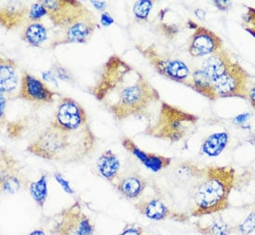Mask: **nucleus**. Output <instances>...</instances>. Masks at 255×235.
<instances>
[{
    "mask_svg": "<svg viewBox=\"0 0 255 235\" xmlns=\"http://www.w3.org/2000/svg\"><path fill=\"white\" fill-rule=\"evenodd\" d=\"M91 93L117 120L144 114L151 103L160 101L152 85L117 55L106 61Z\"/></svg>",
    "mask_w": 255,
    "mask_h": 235,
    "instance_id": "obj_1",
    "label": "nucleus"
},
{
    "mask_svg": "<svg viewBox=\"0 0 255 235\" xmlns=\"http://www.w3.org/2000/svg\"><path fill=\"white\" fill-rule=\"evenodd\" d=\"M94 140L89 126L74 132L49 126L27 147L26 151L51 161H76L92 149Z\"/></svg>",
    "mask_w": 255,
    "mask_h": 235,
    "instance_id": "obj_2",
    "label": "nucleus"
},
{
    "mask_svg": "<svg viewBox=\"0 0 255 235\" xmlns=\"http://www.w3.org/2000/svg\"><path fill=\"white\" fill-rule=\"evenodd\" d=\"M235 170L231 167L205 168L202 181L193 194L191 215H212L228 209L229 195L234 187Z\"/></svg>",
    "mask_w": 255,
    "mask_h": 235,
    "instance_id": "obj_3",
    "label": "nucleus"
},
{
    "mask_svg": "<svg viewBox=\"0 0 255 235\" xmlns=\"http://www.w3.org/2000/svg\"><path fill=\"white\" fill-rule=\"evenodd\" d=\"M197 120L193 114L162 102L157 120L147 127L145 133L158 139L177 141L188 133Z\"/></svg>",
    "mask_w": 255,
    "mask_h": 235,
    "instance_id": "obj_4",
    "label": "nucleus"
},
{
    "mask_svg": "<svg viewBox=\"0 0 255 235\" xmlns=\"http://www.w3.org/2000/svg\"><path fill=\"white\" fill-rule=\"evenodd\" d=\"M47 10V16L55 26L66 28L93 16L87 7L76 0L41 1Z\"/></svg>",
    "mask_w": 255,
    "mask_h": 235,
    "instance_id": "obj_5",
    "label": "nucleus"
},
{
    "mask_svg": "<svg viewBox=\"0 0 255 235\" xmlns=\"http://www.w3.org/2000/svg\"><path fill=\"white\" fill-rule=\"evenodd\" d=\"M218 98L248 99L250 74L240 63L234 61L227 72L214 81Z\"/></svg>",
    "mask_w": 255,
    "mask_h": 235,
    "instance_id": "obj_6",
    "label": "nucleus"
},
{
    "mask_svg": "<svg viewBox=\"0 0 255 235\" xmlns=\"http://www.w3.org/2000/svg\"><path fill=\"white\" fill-rule=\"evenodd\" d=\"M50 126L64 131L74 132L88 126V117L77 101L64 97L57 106Z\"/></svg>",
    "mask_w": 255,
    "mask_h": 235,
    "instance_id": "obj_7",
    "label": "nucleus"
},
{
    "mask_svg": "<svg viewBox=\"0 0 255 235\" xmlns=\"http://www.w3.org/2000/svg\"><path fill=\"white\" fill-rule=\"evenodd\" d=\"M136 47L139 52L148 59L158 74L165 76L168 79L180 82L188 86V78L190 72L188 65L184 61L161 56L151 46L143 47L137 45Z\"/></svg>",
    "mask_w": 255,
    "mask_h": 235,
    "instance_id": "obj_8",
    "label": "nucleus"
},
{
    "mask_svg": "<svg viewBox=\"0 0 255 235\" xmlns=\"http://www.w3.org/2000/svg\"><path fill=\"white\" fill-rule=\"evenodd\" d=\"M222 49L223 41L217 34L205 27L197 26L188 46V52L192 57H205Z\"/></svg>",
    "mask_w": 255,
    "mask_h": 235,
    "instance_id": "obj_9",
    "label": "nucleus"
},
{
    "mask_svg": "<svg viewBox=\"0 0 255 235\" xmlns=\"http://www.w3.org/2000/svg\"><path fill=\"white\" fill-rule=\"evenodd\" d=\"M57 93L52 91L40 79L23 72L20 79L19 98L25 101L51 103Z\"/></svg>",
    "mask_w": 255,
    "mask_h": 235,
    "instance_id": "obj_10",
    "label": "nucleus"
},
{
    "mask_svg": "<svg viewBox=\"0 0 255 235\" xmlns=\"http://www.w3.org/2000/svg\"><path fill=\"white\" fill-rule=\"evenodd\" d=\"M97 26L98 23L94 16L79 21L77 23H74L73 25L68 27L62 38L53 41V43L51 44V47H58L64 44L85 43L94 32Z\"/></svg>",
    "mask_w": 255,
    "mask_h": 235,
    "instance_id": "obj_11",
    "label": "nucleus"
},
{
    "mask_svg": "<svg viewBox=\"0 0 255 235\" xmlns=\"http://www.w3.org/2000/svg\"><path fill=\"white\" fill-rule=\"evenodd\" d=\"M122 144L126 150H128V152H130L135 158H137L146 168L153 172H158L163 168H167L172 161L171 158H168L165 156L149 154L142 151L141 149L138 148V146L134 141L129 138H124L122 140Z\"/></svg>",
    "mask_w": 255,
    "mask_h": 235,
    "instance_id": "obj_12",
    "label": "nucleus"
},
{
    "mask_svg": "<svg viewBox=\"0 0 255 235\" xmlns=\"http://www.w3.org/2000/svg\"><path fill=\"white\" fill-rule=\"evenodd\" d=\"M234 62L229 52L222 49L216 53L211 55L205 61H202V69L209 76L215 81L222 74H225L230 65Z\"/></svg>",
    "mask_w": 255,
    "mask_h": 235,
    "instance_id": "obj_13",
    "label": "nucleus"
},
{
    "mask_svg": "<svg viewBox=\"0 0 255 235\" xmlns=\"http://www.w3.org/2000/svg\"><path fill=\"white\" fill-rule=\"evenodd\" d=\"M18 65L12 59H0V88L1 94L10 93L14 91L19 84V77L17 73Z\"/></svg>",
    "mask_w": 255,
    "mask_h": 235,
    "instance_id": "obj_14",
    "label": "nucleus"
},
{
    "mask_svg": "<svg viewBox=\"0 0 255 235\" xmlns=\"http://www.w3.org/2000/svg\"><path fill=\"white\" fill-rule=\"evenodd\" d=\"M188 87H192L198 93L204 96L210 101H216L218 99L214 81L202 69L195 70L192 78L189 80Z\"/></svg>",
    "mask_w": 255,
    "mask_h": 235,
    "instance_id": "obj_15",
    "label": "nucleus"
},
{
    "mask_svg": "<svg viewBox=\"0 0 255 235\" xmlns=\"http://www.w3.org/2000/svg\"><path fill=\"white\" fill-rule=\"evenodd\" d=\"M147 186L146 181L138 175H131L122 179L116 184V189L128 199L138 198Z\"/></svg>",
    "mask_w": 255,
    "mask_h": 235,
    "instance_id": "obj_16",
    "label": "nucleus"
},
{
    "mask_svg": "<svg viewBox=\"0 0 255 235\" xmlns=\"http://www.w3.org/2000/svg\"><path fill=\"white\" fill-rule=\"evenodd\" d=\"M120 167L121 164L118 157L111 150L104 152L97 161V169L99 173L109 182H113L117 177Z\"/></svg>",
    "mask_w": 255,
    "mask_h": 235,
    "instance_id": "obj_17",
    "label": "nucleus"
},
{
    "mask_svg": "<svg viewBox=\"0 0 255 235\" xmlns=\"http://www.w3.org/2000/svg\"><path fill=\"white\" fill-rule=\"evenodd\" d=\"M135 208L140 211L142 215L146 216L151 221H162L170 218L173 213L169 210L167 206L160 199H151L135 204Z\"/></svg>",
    "mask_w": 255,
    "mask_h": 235,
    "instance_id": "obj_18",
    "label": "nucleus"
},
{
    "mask_svg": "<svg viewBox=\"0 0 255 235\" xmlns=\"http://www.w3.org/2000/svg\"><path fill=\"white\" fill-rule=\"evenodd\" d=\"M28 12L29 8L26 6L21 5L19 7L11 5V7L1 9V24L7 29H13L15 27L19 26L24 19H28Z\"/></svg>",
    "mask_w": 255,
    "mask_h": 235,
    "instance_id": "obj_19",
    "label": "nucleus"
},
{
    "mask_svg": "<svg viewBox=\"0 0 255 235\" xmlns=\"http://www.w3.org/2000/svg\"><path fill=\"white\" fill-rule=\"evenodd\" d=\"M229 136L227 132H218L209 136L203 141L202 152L203 155L210 157H215L221 154L229 143Z\"/></svg>",
    "mask_w": 255,
    "mask_h": 235,
    "instance_id": "obj_20",
    "label": "nucleus"
},
{
    "mask_svg": "<svg viewBox=\"0 0 255 235\" xmlns=\"http://www.w3.org/2000/svg\"><path fill=\"white\" fill-rule=\"evenodd\" d=\"M21 39L33 47H40L47 39V30L40 22L27 23L21 33Z\"/></svg>",
    "mask_w": 255,
    "mask_h": 235,
    "instance_id": "obj_21",
    "label": "nucleus"
},
{
    "mask_svg": "<svg viewBox=\"0 0 255 235\" xmlns=\"http://www.w3.org/2000/svg\"><path fill=\"white\" fill-rule=\"evenodd\" d=\"M30 195L34 201L39 206L43 207L47 201V178L46 175H43L36 182H32L29 187Z\"/></svg>",
    "mask_w": 255,
    "mask_h": 235,
    "instance_id": "obj_22",
    "label": "nucleus"
},
{
    "mask_svg": "<svg viewBox=\"0 0 255 235\" xmlns=\"http://www.w3.org/2000/svg\"><path fill=\"white\" fill-rule=\"evenodd\" d=\"M197 230L203 235H229L230 233L229 225L222 220L214 221L207 227L197 225Z\"/></svg>",
    "mask_w": 255,
    "mask_h": 235,
    "instance_id": "obj_23",
    "label": "nucleus"
},
{
    "mask_svg": "<svg viewBox=\"0 0 255 235\" xmlns=\"http://www.w3.org/2000/svg\"><path fill=\"white\" fill-rule=\"evenodd\" d=\"M1 176V188L7 194H15L20 188V182L16 175L3 174Z\"/></svg>",
    "mask_w": 255,
    "mask_h": 235,
    "instance_id": "obj_24",
    "label": "nucleus"
},
{
    "mask_svg": "<svg viewBox=\"0 0 255 235\" xmlns=\"http://www.w3.org/2000/svg\"><path fill=\"white\" fill-rule=\"evenodd\" d=\"M153 7V1L140 0L134 3L133 13L137 20H147Z\"/></svg>",
    "mask_w": 255,
    "mask_h": 235,
    "instance_id": "obj_25",
    "label": "nucleus"
},
{
    "mask_svg": "<svg viewBox=\"0 0 255 235\" xmlns=\"http://www.w3.org/2000/svg\"><path fill=\"white\" fill-rule=\"evenodd\" d=\"M94 232V225L87 216L82 214L76 226L75 235H93Z\"/></svg>",
    "mask_w": 255,
    "mask_h": 235,
    "instance_id": "obj_26",
    "label": "nucleus"
},
{
    "mask_svg": "<svg viewBox=\"0 0 255 235\" xmlns=\"http://www.w3.org/2000/svg\"><path fill=\"white\" fill-rule=\"evenodd\" d=\"M45 15H47V10L46 7L43 5L42 2H37L34 3L31 7L29 8L28 12V20L30 22H37L43 18Z\"/></svg>",
    "mask_w": 255,
    "mask_h": 235,
    "instance_id": "obj_27",
    "label": "nucleus"
},
{
    "mask_svg": "<svg viewBox=\"0 0 255 235\" xmlns=\"http://www.w3.org/2000/svg\"><path fill=\"white\" fill-rule=\"evenodd\" d=\"M239 232L243 235H251L255 231V212L250 215L238 226Z\"/></svg>",
    "mask_w": 255,
    "mask_h": 235,
    "instance_id": "obj_28",
    "label": "nucleus"
},
{
    "mask_svg": "<svg viewBox=\"0 0 255 235\" xmlns=\"http://www.w3.org/2000/svg\"><path fill=\"white\" fill-rule=\"evenodd\" d=\"M54 178H55L57 182L61 185V188L64 190V192H66L67 194H70V195H74V189L72 188L70 182H68L67 180L63 177V175H61V173H55Z\"/></svg>",
    "mask_w": 255,
    "mask_h": 235,
    "instance_id": "obj_29",
    "label": "nucleus"
},
{
    "mask_svg": "<svg viewBox=\"0 0 255 235\" xmlns=\"http://www.w3.org/2000/svg\"><path fill=\"white\" fill-rule=\"evenodd\" d=\"M118 235H143V230L138 226L130 225L124 229L121 234Z\"/></svg>",
    "mask_w": 255,
    "mask_h": 235,
    "instance_id": "obj_30",
    "label": "nucleus"
},
{
    "mask_svg": "<svg viewBox=\"0 0 255 235\" xmlns=\"http://www.w3.org/2000/svg\"><path fill=\"white\" fill-rule=\"evenodd\" d=\"M244 21L253 24V28L255 29V8H249V11L243 18Z\"/></svg>",
    "mask_w": 255,
    "mask_h": 235,
    "instance_id": "obj_31",
    "label": "nucleus"
},
{
    "mask_svg": "<svg viewBox=\"0 0 255 235\" xmlns=\"http://www.w3.org/2000/svg\"><path fill=\"white\" fill-rule=\"evenodd\" d=\"M101 22L103 26H110L115 22V20L108 12H103L101 14Z\"/></svg>",
    "mask_w": 255,
    "mask_h": 235,
    "instance_id": "obj_32",
    "label": "nucleus"
},
{
    "mask_svg": "<svg viewBox=\"0 0 255 235\" xmlns=\"http://www.w3.org/2000/svg\"><path fill=\"white\" fill-rule=\"evenodd\" d=\"M214 4H215V7H218L220 10H223V11H227L228 9H229V7H230V2L229 1H221V0H219V1H214Z\"/></svg>",
    "mask_w": 255,
    "mask_h": 235,
    "instance_id": "obj_33",
    "label": "nucleus"
},
{
    "mask_svg": "<svg viewBox=\"0 0 255 235\" xmlns=\"http://www.w3.org/2000/svg\"><path fill=\"white\" fill-rule=\"evenodd\" d=\"M56 71H57V74H58V76L61 78V79H63V80H70V75L68 74L67 72L64 70V68L61 67H57L56 68Z\"/></svg>",
    "mask_w": 255,
    "mask_h": 235,
    "instance_id": "obj_34",
    "label": "nucleus"
},
{
    "mask_svg": "<svg viewBox=\"0 0 255 235\" xmlns=\"http://www.w3.org/2000/svg\"><path fill=\"white\" fill-rule=\"evenodd\" d=\"M162 27V29L164 30V33L169 35V34H172V35H175V34H177V32H178V30L176 29V27L173 26H168L166 24H162L161 25Z\"/></svg>",
    "mask_w": 255,
    "mask_h": 235,
    "instance_id": "obj_35",
    "label": "nucleus"
},
{
    "mask_svg": "<svg viewBox=\"0 0 255 235\" xmlns=\"http://www.w3.org/2000/svg\"><path fill=\"white\" fill-rule=\"evenodd\" d=\"M91 4L94 6L98 10H104L107 7V3L104 1H91Z\"/></svg>",
    "mask_w": 255,
    "mask_h": 235,
    "instance_id": "obj_36",
    "label": "nucleus"
},
{
    "mask_svg": "<svg viewBox=\"0 0 255 235\" xmlns=\"http://www.w3.org/2000/svg\"><path fill=\"white\" fill-rule=\"evenodd\" d=\"M248 99L250 102H251V104H252V106L255 110V86H254V87L250 89Z\"/></svg>",
    "mask_w": 255,
    "mask_h": 235,
    "instance_id": "obj_37",
    "label": "nucleus"
},
{
    "mask_svg": "<svg viewBox=\"0 0 255 235\" xmlns=\"http://www.w3.org/2000/svg\"><path fill=\"white\" fill-rule=\"evenodd\" d=\"M42 76H43V78L45 80L51 81V82H53V83L56 84V86H58V83H57V81L55 79V76H54V74L51 72H45V73L42 74Z\"/></svg>",
    "mask_w": 255,
    "mask_h": 235,
    "instance_id": "obj_38",
    "label": "nucleus"
},
{
    "mask_svg": "<svg viewBox=\"0 0 255 235\" xmlns=\"http://www.w3.org/2000/svg\"><path fill=\"white\" fill-rule=\"evenodd\" d=\"M195 14H196V16H197L198 19H200V20H205L206 12H205L203 9H202V8H197V9H195Z\"/></svg>",
    "mask_w": 255,
    "mask_h": 235,
    "instance_id": "obj_39",
    "label": "nucleus"
},
{
    "mask_svg": "<svg viewBox=\"0 0 255 235\" xmlns=\"http://www.w3.org/2000/svg\"><path fill=\"white\" fill-rule=\"evenodd\" d=\"M5 99H4V96L3 94H1V117L4 116V110H5Z\"/></svg>",
    "mask_w": 255,
    "mask_h": 235,
    "instance_id": "obj_40",
    "label": "nucleus"
},
{
    "mask_svg": "<svg viewBox=\"0 0 255 235\" xmlns=\"http://www.w3.org/2000/svg\"><path fill=\"white\" fill-rule=\"evenodd\" d=\"M249 117V114H242V115H239L235 120L239 123H242V122L245 121Z\"/></svg>",
    "mask_w": 255,
    "mask_h": 235,
    "instance_id": "obj_41",
    "label": "nucleus"
},
{
    "mask_svg": "<svg viewBox=\"0 0 255 235\" xmlns=\"http://www.w3.org/2000/svg\"><path fill=\"white\" fill-rule=\"evenodd\" d=\"M29 235H46V234L42 231V230H35L34 232H32Z\"/></svg>",
    "mask_w": 255,
    "mask_h": 235,
    "instance_id": "obj_42",
    "label": "nucleus"
},
{
    "mask_svg": "<svg viewBox=\"0 0 255 235\" xmlns=\"http://www.w3.org/2000/svg\"><path fill=\"white\" fill-rule=\"evenodd\" d=\"M246 30L248 31L249 33L251 34H253V36H255V28H253V27H248V28H246Z\"/></svg>",
    "mask_w": 255,
    "mask_h": 235,
    "instance_id": "obj_43",
    "label": "nucleus"
}]
</instances>
